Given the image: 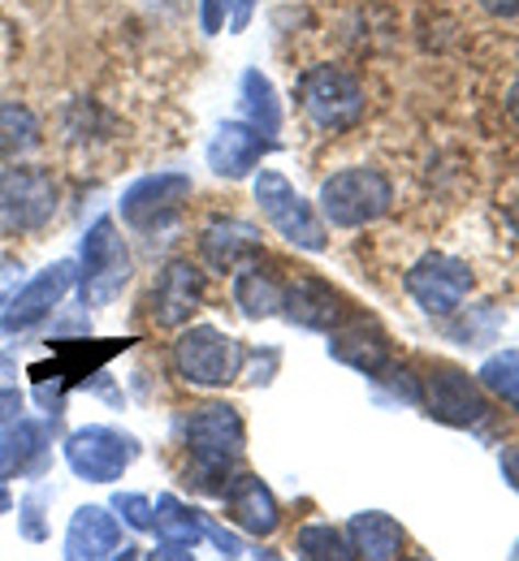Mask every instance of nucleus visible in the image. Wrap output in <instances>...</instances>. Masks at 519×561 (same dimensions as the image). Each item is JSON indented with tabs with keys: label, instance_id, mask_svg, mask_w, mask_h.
I'll return each instance as SVG.
<instances>
[{
	"label": "nucleus",
	"instance_id": "27",
	"mask_svg": "<svg viewBox=\"0 0 519 561\" xmlns=\"http://www.w3.org/2000/svg\"><path fill=\"white\" fill-rule=\"evenodd\" d=\"M481 385H485V393H498L503 402H511L519 407V351H503V354H489L485 363H481Z\"/></svg>",
	"mask_w": 519,
	"mask_h": 561
},
{
	"label": "nucleus",
	"instance_id": "11",
	"mask_svg": "<svg viewBox=\"0 0 519 561\" xmlns=\"http://www.w3.org/2000/svg\"><path fill=\"white\" fill-rule=\"evenodd\" d=\"M403 289L411 294V302L433 316V320H450L463 311L467 294H472V268L467 260L459 255H445V251H433L425 260H416L403 277Z\"/></svg>",
	"mask_w": 519,
	"mask_h": 561
},
{
	"label": "nucleus",
	"instance_id": "13",
	"mask_svg": "<svg viewBox=\"0 0 519 561\" xmlns=\"http://www.w3.org/2000/svg\"><path fill=\"white\" fill-rule=\"evenodd\" d=\"M282 142L273 139V135H264L260 126H251L247 117H229L217 126V135L208 139V169L225 178V182H242V178H251L256 169H260V160L264 156H273Z\"/></svg>",
	"mask_w": 519,
	"mask_h": 561
},
{
	"label": "nucleus",
	"instance_id": "26",
	"mask_svg": "<svg viewBox=\"0 0 519 561\" xmlns=\"http://www.w3.org/2000/svg\"><path fill=\"white\" fill-rule=\"evenodd\" d=\"M295 558L307 561H351V536L347 527H329V523H307L295 531Z\"/></svg>",
	"mask_w": 519,
	"mask_h": 561
},
{
	"label": "nucleus",
	"instance_id": "14",
	"mask_svg": "<svg viewBox=\"0 0 519 561\" xmlns=\"http://www.w3.org/2000/svg\"><path fill=\"white\" fill-rule=\"evenodd\" d=\"M360 307L338 294L329 280L320 277H295L286 280V298H282V316L295 324V329H307V333H334L342 329Z\"/></svg>",
	"mask_w": 519,
	"mask_h": 561
},
{
	"label": "nucleus",
	"instance_id": "10",
	"mask_svg": "<svg viewBox=\"0 0 519 561\" xmlns=\"http://www.w3.org/2000/svg\"><path fill=\"white\" fill-rule=\"evenodd\" d=\"M191 173H178V169H160L148 178H135L122 199H117V216L122 225H131L135 233H160L178 220V211L187 208L191 199Z\"/></svg>",
	"mask_w": 519,
	"mask_h": 561
},
{
	"label": "nucleus",
	"instance_id": "32",
	"mask_svg": "<svg viewBox=\"0 0 519 561\" xmlns=\"http://www.w3.org/2000/svg\"><path fill=\"white\" fill-rule=\"evenodd\" d=\"M18 285H22V264L18 260H0V316H4V307H9Z\"/></svg>",
	"mask_w": 519,
	"mask_h": 561
},
{
	"label": "nucleus",
	"instance_id": "36",
	"mask_svg": "<svg viewBox=\"0 0 519 561\" xmlns=\"http://www.w3.org/2000/svg\"><path fill=\"white\" fill-rule=\"evenodd\" d=\"M481 9H489L494 18H519V0H476Z\"/></svg>",
	"mask_w": 519,
	"mask_h": 561
},
{
	"label": "nucleus",
	"instance_id": "18",
	"mask_svg": "<svg viewBox=\"0 0 519 561\" xmlns=\"http://www.w3.org/2000/svg\"><path fill=\"white\" fill-rule=\"evenodd\" d=\"M122 518L113 505H78L70 514L66 540H61V558L70 561H104L122 558Z\"/></svg>",
	"mask_w": 519,
	"mask_h": 561
},
{
	"label": "nucleus",
	"instance_id": "16",
	"mask_svg": "<svg viewBox=\"0 0 519 561\" xmlns=\"http://www.w3.org/2000/svg\"><path fill=\"white\" fill-rule=\"evenodd\" d=\"M325 351L334 354L338 363H347V367H356L360 376H369L376 380L390 363H394V346H390V333L364 316V311H356L342 329H334V333H325Z\"/></svg>",
	"mask_w": 519,
	"mask_h": 561
},
{
	"label": "nucleus",
	"instance_id": "30",
	"mask_svg": "<svg viewBox=\"0 0 519 561\" xmlns=\"http://www.w3.org/2000/svg\"><path fill=\"white\" fill-rule=\"evenodd\" d=\"M225 26H229V0H200V31L222 35Z\"/></svg>",
	"mask_w": 519,
	"mask_h": 561
},
{
	"label": "nucleus",
	"instance_id": "38",
	"mask_svg": "<svg viewBox=\"0 0 519 561\" xmlns=\"http://www.w3.org/2000/svg\"><path fill=\"white\" fill-rule=\"evenodd\" d=\"M13 510V492L4 489V480H0V514H9Z\"/></svg>",
	"mask_w": 519,
	"mask_h": 561
},
{
	"label": "nucleus",
	"instance_id": "24",
	"mask_svg": "<svg viewBox=\"0 0 519 561\" xmlns=\"http://www.w3.org/2000/svg\"><path fill=\"white\" fill-rule=\"evenodd\" d=\"M238 117H247L251 126H260L264 135H282L286 126V113H282V100H278V87L269 82V73H260L256 66H247L238 78Z\"/></svg>",
	"mask_w": 519,
	"mask_h": 561
},
{
	"label": "nucleus",
	"instance_id": "5",
	"mask_svg": "<svg viewBox=\"0 0 519 561\" xmlns=\"http://www.w3.org/2000/svg\"><path fill=\"white\" fill-rule=\"evenodd\" d=\"M247 363V346L238 337H229L217 324H191L178 329L173 342V371L195 385V389H225L242 376Z\"/></svg>",
	"mask_w": 519,
	"mask_h": 561
},
{
	"label": "nucleus",
	"instance_id": "7",
	"mask_svg": "<svg viewBox=\"0 0 519 561\" xmlns=\"http://www.w3.org/2000/svg\"><path fill=\"white\" fill-rule=\"evenodd\" d=\"M420 411L429 420L445 423V427H463V432H481L485 423L494 420V407L485 398L481 376H467L463 367H450V363H433L425 371Z\"/></svg>",
	"mask_w": 519,
	"mask_h": 561
},
{
	"label": "nucleus",
	"instance_id": "1",
	"mask_svg": "<svg viewBox=\"0 0 519 561\" xmlns=\"http://www.w3.org/2000/svg\"><path fill=\"white\" fill-rule=\"evenodd\" d=\"M187 445V484L204 496H225L229 484L242 476V449H247V423L229 402L191 407L182 420Z\"/></svg>",
	"mask_w": 519,
	"mask_h": 561
},
{
	"label": "nucleus",
	"instance_id": "2",
	"mask_svg": "<svg viewBox=\"0 0 519 561\" xmlns=\"http://www.w3.org/2000/svg\"><path fill=\"white\" fill-rule=\"evenodd\" d=\"M135 273L131 247L113 216H100L78 242V298L82 307H109Z\"/></svg>",
	"mask_w": 519,
	"mask_h": 561
},
{
	"label": "nucleus",
	"instance_id": "21",
	"mask_svg": "<svg viewBox=\"0 0 519 561\" xmlns=\"http://www.w3.org/2000/svg\"><path fill=\"white\" fill-rule=\"evenodd\" d=\"M225 501V514H229V523L238 527V531H247L251 540H264V536H273L278 527H282V505H278V496L273 489L260 480V476H238L229 492L222 496Z\"/></svg>",
	"mask_w": 519,
	"mask_h": 561
},
{
	"label": "nucleus",
	"instance_id": "25",
	"mask_svg": "<svg viewBox=\"0 0 519 561\" xmlns=\"http://www.w3.org/2000/svg\"><path fill=\"white\" fill-rule=\"evenodd\" d=\"M35 147H40V117L18 100H0V160H22Z\"/></svg>",
	"mask_w": 519,
	"mask_h": 561
},
{
	"label": "nucleus",
	"instance_id": "37",
	"mask_svg": "<svg viewBox=\"0 0 519 561\" xmlns=\"http://www.w3.org/2000/svg\"><path fill=\"white\" fill-rule=\"evenodd\" d=\"M507 113H511V122L519 126V78L511 82V91H507Z\"/></svg>",
	"mask_w": 519,
	"mask_h": 561
},
{
	"label": "nucleus",
	"instance_id": "22",
	"mask_svg": "<svg viewBox=\"0 0 519 561\" xmlns=\"http://www.w3.org/2000/svg\"><path fill=\"white\" fill-rule=\"evenodd\" d=\"M260 260L242 264L234 273V280H229V298H234V307L247 320H273V316H282V298H286V280L278 277L273 268H264Z\"/></svg>",
	"mask_w": 519,
	"mask_h": 561
},
{
	"label": "nucleus",
	"instance_id": "33",
	"mask_svg": "<svg viewBox=\"0 0 519 561\" xmlns=\"http://www.w3.org/2000/svg\"><path fill=\"white\" fill-rule=\"evenodd\" d=\"M22 389H13V385H0V432L9 427V423L22 415Z\"/></svg>",
	"mask_w": 519,
	"mask_h": 561
},
{
	"label": "nucleus",
	"instance_id": "9",
	"mask_svg": "<svg viewBox=\"0 0 519 561\" xmlns=\"http://www.w3.org/2000/svg\"><path fill=\"white\" fill-rule=\"evenodd\" d=\"M61 458L87 484H117L126 476V467L139 458V440L131 432H122V427L87 423V427H75L66 436Z\"/></svg>",
	"mask_w": 519,
	"mask_h": 561
},
{
	"label": "nucleus",
	"instance_id": "3",
	"mask_svg": "<svg viewBox=\"0 0 519 561\" xmlns=\"http://www.w3.org/2000/svg\"><path fill=\"white\" fill-rule=\"evenodd\" d=\"M316 208L325 216V225L364 229V225H376L381 216H390V208H394V182L381 169H372V164L338 169V173L325 178Z\"/></svg>",
	"mask_w": 519,
	"mask_h": 561
},
{
	"label": "nucleus",
	"instance_id": "12",
	"mask_svg": "<svg viewBox=\"0 0 519 561\" xmlns=\"http://www.w3.org/2000/svg\"><path fill=\"white\" fill-rule=\"evenodd\" d=\"M70 289H78V260H57V264H48L44 273H35L26 285L13 289V298H9V307H4V316H0V333L22 337V333L40 329L48 316L61 311V302L70 298Z\"/></svg>",
	"mask_w": 519,
	"mask_h": 561
},
{
	"label": "nucleus",
	"instance_id": "29",
	"mask_svg": "<svg viewBox=\"0 0 519 561\" xmlns=\"http://www.w3.org/2000/svg\"><path fill=\"white\" fill-rule=\"evenodd\" d=\"M113 510H117V518H122L131 531L151 536V523H156V501H151V496H144V492H117V496H113Z\"/></svg>",
	"mask_w": 519,
	"mask_h": 561
},
{
	"label": "nucleus",
	"instance_id": "28",
	"mask_svg": "<svg viewBox=\"0 0 519 561\" xmlns=\"http://www.w3.org/2000/svg\"><path fill=\"white\" fill-rule=\"evenodd\" d=\"M48 501H53V496H48L44 484H35V489L18 501V531H22V540H31V545L48 540V518H44Z\"/></svg>",
	"mask_w": 519,
	"mask_h": 561
},
{
	"label": "nucleus",
	"instance_id": "31",
	"mask_svg": "<svg viewBox=\"0 0 519 561\" xmlns=\"http://www.w3.org/2000/svg\"><path fill=\"white\" fill-rule=\"evenodd\" d=\"M247 363H251V376H247V380H251V385H269V380H273V371H278V363H282V351H247ZM247 363H242V367H247Z\"/></svg>",
	"mask_w": 519,
	"mask_h": 561
},
{
	"label": "nucleus",
	"instance_id": "8",
	"mask_svg": "<svg viewBox=\"0 0 519 561\" xmlns=\"http://www.w3.org/2000/svg\"><path fill=\"white\" fill-rule=\"evenodd\" d=\"M61 204V186L44 164H9L0 173V229L4 233H35L53 220Z\"/></svg>",
	"mask_w": 519,
	"mask_h": 561
},
{
	"label": "nucleus",
	"instance_id": "15",
	"mask_svg": "<svg viewBox=\"0 0 519 561\" xmlns=\"http://www.w3.org/2000/svg\"><path fill=\"white\" fill-rule=\"evenodd\" d=\"M204 307V273L191 260H169L151 285L148 311L156 329H187L191 316Z\"/></svg>",
	"mask_w": 519,
	"mask_h": 561
},
{
	"label": "nucleus",
	"instance_id": "20",
	"mask_svg": "<svg viewBox=\"0 0 519 561\" xmlns=\"http://www.w3.org/2000/svg\"><path fill=\"white\" fill-rule=\"evenodd\" d=\"M200 255L213 273H238L242 264L260 260V229L242 216H217L200 233Z\"/></svg>",
	"mask_w": 519,
	"mask_h": 561
},
{
	"label": "nucleus",
	"instance_id": "34",
	"mask_svg": "<svg viewBox=\"0 0 519 561\" xmlns=\"http://www.w3.org/2000/svg\"><path fill=\"white\" fill-rule=\"evenodd\" d=\"M256 4H260V0H229V26H225V31L242 35V31L251 26V18H256Z\"/></svg>",
	"mask_w": 519,
	"mask_h": 561
},
{
	"label": "nucleus",
	"instance_id": "39",
	"mask_svg": "<svg viewBox=\"0 0 519 561\" xmlns=\"http://www.w3.org/2000/svg\"><path fill=\"white\" fill-rule=\"evenodd\" d=\"M511 558H519V545H516V549H511Z\"/></svg>",
	"mask_w": 519,
	"mask_h": 561
},
{
	"label": "nucleus",
	"instance_id": "23",
	"mask_svg": "<svg viewBox=\"0 0 519 561\" xmlns=\"http://www.w3.org/2000/svg\"><path fill=\"white\" fill-rule=\"evenodd\" d=\"M347 536H351L356 558H364V561L403 558V545H407L403 527H398L385 510H360V514H351V518H347Z\"/></svg>",
	"mask_w": 519,
	"mask_h": 561
},
{
	"label": "nucleus",
	"instance_id": "4",
	"mask_svg": "<svg viewBox=\"0 0 519 561\" xmlns=\"http://www.w3.org/2000/svg\"><path fill=\"white\" fill-rule=\"evenodd\" d=\"M251 195L260 204V216L278 229V238H286L291 247L307 251V255H320L329 251V225L316 204H307L295 191V182L278 169H260L256 182H251Z\"/></svg>",
	"mask_w": 519,
	"mask_h": 561
},
{
	"label": "nucleus",
	"instance_id": "19",
	"mask_svg": "<svg viewBox=\"0 0 519 561\" xmlns=\"http://www.w3.org/2000/svg\"><path fill=\"white\" fill-rule=\"evenodd\" d=\"M208 518H213V514H204V510L187 505L182 496L160 492V496H156V523H151V536H156L151 558L191 561L195 545H200V540H208Z\"/></svg>",
	"mask_w": 519,
	"mask_h": 561
},
{
	"label": "nucleus",
	"instance_id": "6",
	"mask_svg": "<svg viewBox=\"0 0 519 561\" xmlns=\"http://www.w3.org/2000/svg\"><path fill=\"white\" fill-rule=\"evenodd\" d=\"M295 100L303 108V117L316 126V130H351L360 117H364V82L342 66H312L303 70L295 87Z\"/></svg>",
	"mask_w": 519,
	"mask_h": 561
},
{
	"label": "nucleus",
	"instance_id": "35",
	"mask_svg": "<svg viewBox=\"0 0 519 561\" xmlns=\"http://www.w3.org/2000/svg\"><path fill=\"white\" fill-rule=\"evenodd\" d=\"M498 471H503V480L519 492V445H503V454H498Z\"/></svg>",
	"mask_w": 519,
	"mask_h": 561
},
{
	"label": "nucleus",
	"instance_id": "17",
	"mask_svg": "<svg viewBox=\"0 0 519 561\" xmlns=\"http://www.w3.org/2000/svg\"><path fill=\"white\" fill-rule=\"evenodd\" d=\"M53 458V427L18 415L0 432V480H44Z\"/></svg>",
	"mask_w": 519,
	"mask_h": 561
}]
</instances>
